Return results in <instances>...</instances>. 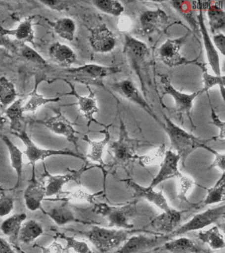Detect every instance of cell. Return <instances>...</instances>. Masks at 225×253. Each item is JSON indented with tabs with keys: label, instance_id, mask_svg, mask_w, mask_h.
Segmentation results:
<instances>
[{
	"label": "cell",
	"instance_id": "15",
	"mask_svg": "<svg viewBox=\"0 0 225 253\" xmlns=\"http://www.w3.org/2000/svg\"><path fill=\"white\" fill-rule=\"evenodd\" d=\"M90 42L94 52L107 53L115 48L117 39L105 24H102L90 30Z\"/></svg>",
	"mask_w": 225,
	"mask_h": 253
},
{
	"label": "cell",
	"instance_id": "44",
	"mask_svg": "<svg viewBox=\"0 0 225 253\" xmlns=\"http://www.w3.org/2000/svg\"><path fill=\"white\" fill-rule=\"evenodd\" d=\"M165 144H161L155 152H152L149 155L139 156L137 159L139 160L140 163L144 164V165L155 163L156 162H158V160H160L163 156H165Z\"/></svg>",
	"mask_w": 225,
	"mask_h": 253
},
{
	"label": "cell",
	"instance_id": "6",
	"mask_svg": "<svg viewBox=\"0 0 225 253\" xmlns=\"http://www.w3.org/2000/svg\"><path fill=\"white\" fill-rule=\"evenodd\" d=\"M123 53L130 66L135 71L140 82L142 84V90L143 94L146 96L145 92V83L143 82L142 72L146 63V60L149 55V49L146 43L139 41L135 37L130 35H124V46Z\"/></svg>",
	"mask_w": 225,
	"mask_h": 253
},
{
	"label": "cell",
	"instance_id": "16",
	"mask_svg": "<svg viewBox=\"0 0 225 253\" xmlns=\"http://www.w3.org/2000/svg\"><path fill=\"white\" fill-rule=\"evenodd\" d=\"M169 19L167 13L160 8L147 10L140 15L137 33L142 36L151 35L165 26L169 21Z\"/></svg>",
	"mask_w": 225,
	"mask_h": 253
},
{
	"label": "cell",
	"instance_id": "4",
	"mask_svg": "<svg viewBox=\"0 0 225 253\" xmlns=\"http://www.w3.org/2000/svg\"><path fill=\"white\" fill-rule=\"evenodd\" d=\"M77 232L88 237L94 247L102 253H107L119 246L127 240L128 234L124 229H108L98 225H93L89 231Z\"/></svg>",
	"mask_w": 225,
	"mask_h": 253
},
{
	"label": "cell",
	"instance_id": "18",
	"mask_svg": "<svg viewBox=\"0 0 225 253\" xmlns=\"http://www.w3.org/2000/svg\"><path fill=\"white\" fill-rule=\"evenodd\" d=\"M64 81L68 83L69 86H70L71 92L62 95H72L78 99V102L77 104L79 106L80 112L84 115L86 120L88 121V126H90L92 122L95 123V124L100 125V126H105L104 124L98 122L96 119L94 118V114L99 112V109H98L97 103H96L95 94L94 92H92L90 87L86 86L89 91H90L89 96H83L78 94L76 91V87L72 83L66 80V79H64Z\"/></svg>",
	"mask_w": 225,
	"mask_h": 253
},
{
	"label": "cell",
	"instance_id": "2",
	"mask_svg": "<svg viewBox=\"0 0 225 253\" xmlns=\"http://www.w3.org/2000/svg\"><path fill=\"white\" fill-rule=\"evenodd\" d=\"M137 138L129 136L126 125L120 117L119 136L108 146V152L113 158V164L125 166L132 160L138 158L137 152L140 146L145 145Z\"/></svg>",
	"mask_w": 225,
	"mask_h": 253
},
{
	"label": "cell",
	"instance_id": "30",
	"mask_svg": "<svg viewBox=\"0 0 225 253\" xmlns=\"http://www.w3.org/2000/svg\"><path fill=\"white\" fill-rule=\"evenodd\" d=\"M44 233L43 225L39 221L29 219L23 222L19 231V241L25 245L34 242Z\"/></svg>",
	"mask_w": 225,
	"mask_h": 253
},
{
	"label": "cell",
	"instance_id": "8",
	"mask_svg": "<svg viewBox=\"0 0 225 253\" xmlns=\"http://www.w3.org/2000/svg\"><path fill=\"white\" fill-rule=\"evenodd\" d=\"M12 134L13 135L16 136L17 137L20 138L21 141L25 144L26 150L23 152V153L26 155L27 158H28L29 163L32 166V173H35V165H36L37 162L39 161V160L44 161L47 158L51 157V156H73V157L80 158V159L86 161V158L82 154L74 153V152L70 151V150L43 149V148L39 147L29 137L25 128L19 132H12Z\"/></svg>",
	"mask_w": 225,
	"mask_h": 253
},
{
	"label": "cell",
	"instance_id": "38",
	"mask_svg": "<svg viewBox=\"0 0 225 253\" xmlns=\"http://www.w3.org/2000/svg\"><path fill=\"white\" fill-rule=\"evenodd\" d=\"M171 3L175 9L179 13H180L185 19L187 20V23H189L193 31L199 33V26L197 17H194V11L191 7L190 3L185 1H171Z\"/></svg>",
	"mask_w": 225,
	"mask_h": 253
},
{
	"label": "cell",
	"instance_id": "31",
	"mask_svg": "<svg viewBox=\"0 0 225 253\" xmlns=\"http://www.w3.org/2000/svg\"><path fill=\"white\" fill-rule=\"evenodd\" d=\"M22 99H18L5 109V115L10 122V128L13 132H19L25 127L23 126V110Z\"/></svg>",
	"mask_w": 225,
	"mask_h": 253
},
{
	"label": "cell",
	"instance_id": "35",
	"mask_svg": "<svg viewBox=\"0 0 225 253\" xmlns=\"http://www.w3.org/2000/svg\"><path fill=\"white\" fill-rule=\"evenodd\" d=\"M55 33L62 39L74 41L77 29L76 22L69 17L61 18L52 24Z\"/></svg>",
	"mask_w": 225,
	"mask_h": 253
},
{
	"label": "cell",
	"instance_id": "43",
	"mask_svg": "<svg viewBox=\"0 0 225 253\" xmlns=\"http://www.w3.org/2000/svg\"><path fill=\"white\" fill-rule=\"evenodd\" d=\"M14 209V200L11 197L1 193L0 195V217L10 214Z\"/></svg>",
	"mask_w": 225,
	"mask_h": 253
},
{
	"label": "cell",
	"instance_id": "10",
	"mask_svg": "<svg viewBox=\"0 0 225 253\" xmlns=\"http://www.w3.org/2000/svg\"><path fill=\"white\" fill-rule=\"evenodd\" d=\"M189 33L178 39H167L158 49V53L164 64L169 67L194 63L196 60H187L180 53L181 46L189 37Z\"/></svg>",
	"mask_w": 225,
	"mask_h": 253
},
{
	"label": "cell",
	"instance_id": "20",
	"mask_svg": "<svg viewBox=\"0 0 225 253\" xmlns=\"http://www.w3.org/2000/svg\"><path fill=\"white\" fill-rule=\"evenodd\" d=\"M197 23H198L199 31L200 32L204 44L205 53L209 64L210 65L213 72L215 75H221V61L218 52L213 44L212 40L209 37L208 30L205 23L204 17L202 9L199 10V14L197 15Z\"/></svg>",
	"mask_w": 225,
	"mask_h": 253
},
{
	"label": "cell",
	"instance_id": "14",
	"mask_svg": "<svg viewBox=\"0 0 225 253\" xmlns=\"http://www.w3.org/2000/svg\"><path fill=\"white\" fill-rule=\"evenodd\" d=\"M36 122L37 124H42L46 126L54 133L65 136L69 142L74 144L76 152L80 154L78 137L77 136L78 132L75 129L74 124L61 113L60 110H56V116H53L48 120H37Z\"/></svg>",
	"mask_w": 225,
	"mask_h": 253
},
{
	"label": "cell",
	"instance_id": "51",
	"mask_svg": "<svg viewBox=\"0 0 225 253\" xmlns=\"http://www.w3.org/2000/svg\"><path fill=\"white\" fill-rule=\"evenodd\" d=\"M212 41L213 44L220 51L221 54L225 55V36L224 33L215 34L213 35Z\"/></svg>",
	"mask_w": 225,
	"mask_h": 253
},
{
	"label": "cell",
	"instance_id": "9",
	"mask_svg": "<svg viewBox=\"0 0 225 253\" xmlns=\"http://www.w3.org/2000/svg\"><path fill=\"white\" fill-rule=\"evenodd\" d=\"M225 213V206L222 205L197 213L190 220L167 235V238L169 239L172 237L180 236L190 231L204 228L205 227L209 226L212 223H216L217 221L224 217Z\"/></svg>",
	"mask_w": 225,
	"mask_h": 253
},
{
	"label": "cell",
	"instance_id": "3",
	"mask_svg": "<svg viewBox=\"0 0 225 253\" xmlns=\"http://www.w3.org/2000/svg\"><path fill=\"white\" fill-rule=\"evenodd\" d=\"M92 211L105 217L108 221V227L132 229L134 227L132 222L137 212V202L119 207H112L106 203H94Z\"/></svg>",
	"mask_w": 225,
	"mask_h": 253
},
{
	"label": "cell",
	"instance_id": "17",
	"mask_svg": "<svg viewBox=\"0 0 225 253\" xmlns=\"http://www.w3.org/2000/svg\"><path fill=\"white\" fill-rule=\"evenodd\" d=\"M180 157L179 154L169 150L165 152V156L157 175L152 180L151 183L148 187L154 189L161 183L171 178H180L182 174L179 171V163Z\"/></svg>",
	"mask_w": 225,
	"mask_h": 253
},
{
	"label": "cell",
	"instance_id": "13",
	"mask_svg": "<svg viewBox=\"0 0 225 253\" xmlns=\"http://www.w3.org/2000/svg\"><path fill=\"white\" fill-rule=\"evenodd\" d=\"M43 212L50 217L58 226H64L71 223H81L83 224H90L91 222L81 217L83 210L71 205L69 202H62L52 209H43Z\"/></svg>",
	"mask_w": 225,
	"mask_h": 253
},
{
	"label": "cell",
	"instance_id": "28",
	"mask_svg": "<svg viewBox=\"0 0 225 253\" xmlns=\"http://www.w3.org/2000/svg\"><path fill=\"white\" fill-rule=\"evenodd\" d=\"M0 138L3 140L8 149L11 167L15 170L17 175V182L14 189L19 187L23 175V152L6 135L0 133Z\"/></svg>",
	"mask_w": 225,
	"mask_h": 253
},
{
	"label": "cell",
	"instance_id": "47",
	"mask_svg": "<svg viewBox=\"0 0 225 253\" xmlns=\"http://www.w3.org/2000/svg\"><path fill=\"white\" fill-rule=\"evenodd\" d=\"M209 104L211 106V122L209 124L214 125L219 130V135L217 136L216 139L218 138L219 140H224L225 136V123L220 120L218 115L215 112L213 109L212 105L211 104L210 100H209Z\"/></svg>",
	"mask_w": 225,
	"mask_h": 253
},
{
	"label": "cell",
	"instance_id": "26",
	"mask_svg": "<svg viewBox=\"0 0 225 253\" xmlns=\"http://www.w3.org/2000/svg\"><path fill=\"white\" fill-rule=\"evenodd\" d=\"M26 219V213H15L2 221L0 225V230L5 236L9 237L11 243L16 245L19 241V231Z\"/></svg>",
	"mask_w": 225,
	"mask_h": 253
},
{
	"label": "cell",
	"instance_id": "11",
	"mask_svg": "<svg viewBox=\"0 0 225 253\" xmlns=\"http://www.w3.org/2000/svg\"><path fill=\"white\" fill-rule=\"evenodd\" d=\"M111 87L114 92L118 93L124 98L134 103V104H137L140 108L143 109L151 118L154 119V120L159 126H161L163 122H161L157 115L153 112V109L148 104L144 97L142 96L141 92L138 90L137 86L131 79H126L118 81V82L112 83Z\"/></svg>",
	"mask_w": 225,
	"mask_h": 253
},
{
	"label": "cell",
	"instance_id": "27",
	"mask_svg": "<svg viewBox=\"0 0 225 253\" xmlns=\"http://www.w3.org/2000/svg\"><path fill=\"white\" fill-rule=\"evenodd\" d=\"M46 80L45 76L43 75H35V87L32 92L29 94L30 98L27 104L23 106V110L25 112H32L35 113L37 109L41 106L48 104L50 102H58L61 100V97H56L54 98H45L43 95L39 94L38 92V87L40 83L43 81Z\"/></svg>",
	"mask_w": 225,
	"mask_h": 253
},
{
	"label": "cell",
	"instance_id": "33",
	"mask_svg": "<svg viewBox=\"0 0 225 253\" xmlns=\"http://www.w3.org/2000/svg\"><path fill=\"white\" fill-rule=\"evenodd\" d=\"M14 84L5 77H0V108L6 109L16 100Z\"/></svg>",
	"mask_w": 225,
	"mask_h": 253
},
{
	"label": "cell",
	"instance_id": "5",
	"mask_svg": "<svg viewBox=\"0 0 225 253\" xmlns=\"http://www.w3.org/2000/svg\"><path fill=\"white\" fill-rule=\"evenodd\" d=\"M65 71L70 74L75 81L86 86L93 85L95 86L104 87V79L110 75L122 72V68L117 65L104 66L90 63L76 68H68Z\"/></svg>",
	"mask_w": 225,
	"mask_h": 253
},
{
	"label": "cell",
	"instance_id": "37",
	"mask_svg": "<svg viewBox=\"0 0 225 253\" xmlns=\"http://www.w3.org/2000/svg\"><path fill=\"white\" fill-rule=\"evenodd\" d=\"M164 248L173 253H196L199 250L194 241L185 237L169 241L166 243Z\"/></svg>",
	"mask_w": 225,
	"mask_h": 253
},
{
	"label": "cell",
	"instance_id": "52",
	"mask_svg": "<svg viewBox=\"0 0 225 253\" xmlns=\"http://www.w3.org/2000/svg\"><path fill=\"white\" fill-rule=\"evenodd\" d=\"M0 253H16L6 239L0 237Z\"/></svg>",
	"mask_w": 225,
	"mask_h": 253
},
{
	"label": "cell",
	"instance_id": "53",
	"mask_svg": "<svg viewBox=\"0 0 225 253\" xmlns=\"http://www.w3.org/2000/svg\"><path fill=\"white\" fill-rule=\"evenodd\" d=\"M6 122L7 119L0 112V130L3 129V127H4L5 123Z\"/></svg>",
	"mask_w": 225,
	"mask_h": 253
},
{
	"label": "cell",
	"instance_id": "23",
	"mask_svg": "<svg viewBox=\"0 0 225 253\" xmlns=\"http://www.w3.org/2000/svg\"><path fill=\"white\" fill-rule=\"evenodd\" d=\"M183 211L172 209L164 211L161 214L154 217L151 221V226L158 232L169 235L175 231L180 223Z\"/></svg>",
	"mask_w": 225,
	"mask_h": 253
},
{
	"label": "cell",
	"instance_id": "49",
	"mask_svg": "<svg viewBox=\"0 0 225 253\" xmlns=\"http://www.w3.org/2000/svg\"><path fill=\"white\" fill-rule=\"evenodd\" d=\"M0 46H3L13 52L17 50L16 43L11 41L8 36L3 33V27L1 25H0Z\"/></svg>",
	"mask_w": 225,
	"mask_h": 253
},
{
	"label": "cell",
	"instance_id": "36",
	"mask_svg": "<svg viewBox=\"0 0 225 253\" xmlns=\"http://www.w3.org/2000/svg\"><path fill=\"white\" fill-rule=\"evenodd\" d=\"M210 31L213 34L225 31V12L220 6L211 5L207 9Z\"/></svg>",
	"mask_w": 225,
	"mask_h": 253
},
{
	"label": "cell",
	"instance_id": "42",
	"mask_svg": "<svg viewBox=\"0 0 225 253\" xmlns=\"http://www.w3.org/2000/svg\"><path fill=\"white\" fill-rule=\"evenodd\" d=\"M17 51L21 53V56L39 65H46V60L34 49L31 48L30 46L25 43L19 42L17 43Z\"/></svg>",
	"mask_w": 225,
	"mask_h": 253
},
{
	"label": "cell",
	"instance_id": "1",
	"mask_svg": "<svg viewBox=\"0 0 225 253\" xmlns=\"http://www.w3.org/2000/svg\"><path fill=\"white\" fill-rule=\"evenodd\" d=\"M163 115L165 123H162L160 126L167 132L171 142V148L177 152L183 166L186 158L194 150L197 148H202L204 144H206L207 142L211 140H216V137H213L210 139H202L196 137L172 122L167 115L164 113Z\"/></svg>",
	"mask_w": 225,
	"mask_h": 253
},
{
	"label": "cell",
	"instance_id": "19",
	"mask_svg": "<svg viewBox=\"0 0 225 253\" xmlns=\"http://www.w3.org/2000/svg\"><path fill=\"white\" fill-rule=\"evenodd\" d=\"M169 240L167 235L160 237H149L143 235H135L130 237L117 253H141L154 248L160 243Z\"/></svg>",
	"mask_w": 225,
	"mask_h": 253
},
{
	"label": "cell",
	"instance_id": "32",
	"mask_svg": "<svg viewBox=\"0 0 225 253\" xmlns=\"http://www.w3.org/2000/svg\"><path fill=\"white\" fill-rule=\"evenodd\" d=\"M198 238L206 243L213 250H221L225 247L224 237L218 226H213L208 230L201 231L198 233Z\"/></svg>",
	"mask_w": 225,
	"mask_h": 253
},
{
	"label": "cell",
	"instance_id": "12",
	"mask_svg": "<svg viewBox=\"0 0 225 253\" xmlns=\"http://www.w3.org/2000/svg\"><path fill=\"white\" fill-rule=\"evenodd\" d=\"M43 167H44V174H43V176L47 178L46 197L58 195L63 191L64 186L69 182L76 181V183H80L83 174L92 168V167H88V163H86L80 169L75 170L68 168L66 173L53 175L49 173L45 164H43Z\"/></svg>",
	"mask_w": 225,
	"mask_h": 253
},
{
	"label": "cell",
	"instance_id": "54",
	"mask_svg": "<svg viewBox=\"0 0 225 253\" xmlns=\"http://www.w3.org/2000/svg\"><path fill=\"white\" fill-rule=\"evenodd\" d=\"M196 253H210L205 252V251H202L199 250H199L197 251Z\"/></svg>",
	"mask_w": 225,
	"mask_h": 253
},
{
	"label": "cell",
	"instance_id": "7",
	"mask_svg": "<svg viewBox=\"0 0 225 253\" xmlns=\"http://www.w3.org/2000/svg\"><path fill=\"white\" fill-rule=\"evenodd\" d=\"M161 83L163 85V94H169L175 100L176 110L180 116L179 120H183V116H186L190 123L191 130H194L195 126L191 118V110L195 99L203 94L202 90L196 91L191 94L180 92L172 84L171 79L167 75H161Z\"/></svg>",
	"mask_w": 225,
	"mask_h": 253
},
{
	"label": "cell",
	"instance_id": "55",
	"mask_svg": "<svg viewBox=\"0 0 225 253\" xmlns=\"http://www.w3.org/2000/svg\"><path fill=\"white\" fill-rule=\"evenodd\" d=\"M3 4H4V2L0 1V5H3Z\"/></svg>",
	"mask_w": 225,
	"mask_h": 253
},
{
	"label": "cell",
	"instance_id": "41",
	"mask_svg": "<svg viewBox=\"0 0 225 253\" xmlns=\"http://www.w3.org/2000/svg\"><path fill=\"white\" fill-rule=\"evenodd\" d=\"M57 238L64 239L66 242L65 247L66 251L72 250L76 253H94L89 245L85 241H79L74 237L68 236L63 233L57 232L55 235Z\"/></svg>",
	"mask_w": 225,
	"mask_h": 253
},
{
	"label": "cell",
	"instance_id": "45",
	"mask_svg": "<svg viewBox=\"0 0 225 253\" xmlns=\"http://www.w3.org/2000/svg\"><path fill=\"white\" fill-rule=\"evenodd\" d=\"M202 148L207 150V151L211 152L214 155V160L211 164L210 166L207 168V170H211L215 168H218L219 169L222 170L223 172L225 171V154L219 153L213 148L209 147L207 144H204Z\"/></svg>",
	"mask_w": 225,
	"mask_h": 253
},
{
	"label": "cell",
	"instance_id": "46",
	"mask_svg": "<svg viewBox=\"0 0 225 253\" xmlns=\"http://www.w3.org/2000/svg\"><path fill=\"white\" fill-rule=\"evenodd\" d=\"M179 179H180V190L178 197L181 200V201H184L186 203H189V202L187 199L186 194L187 191L192 187L193 184L195 183L194 180L185 177L183 175Z\"/></svg>",
	"mask_w": 225,
	"mask_h": 253
},
{
	"label": "cell",
	"instance_id": "39",
	"mask_svg": "<svg viewBox=\"0 0 225 253\" xmlns=\"http://www.w3.org/2000/svg\"><path fill=\"white\" fill-rule=\"evenodd\" d=\"M94 7L104 13L119 17L124 11V7L121 2L114 0H93L91 1Z\"/></svg>",
	"mask_w": 225,
	"mask_h": 253
},
{
	"label": "cell",
	"instance_id": "21",
	"mask_svg": "<svg viewBox=\"0 0 225 253\" xmlns=\"http://www.w3.org/2000/svg\"><path fill=\"white\" fill-rule=\"evenodd\" d=\"M122 181L126 182L128 187L133 189V197L143 198L147 201L153 203L164 211H169L171 209L164 196L163 190L159 192H156L152 188L143 187L131 179H123Z\"/></svg>",
	"mask_w": 225,
	"mask_h": 253
},
{
	"label": "cell",
	"instance_id": "40",
	"mask_svg": "<svg viewBox=\"0 0 225 253\" xmlns=\"http://www.w3.org/2000/svg\"><path fill=\"white\" fill-rule=\"evenodd\" d=\"M203 69V87L201 89L203 92H208L209 89L213 88L215 86H219L220 88L221 96L223 100H225V77L224 75H212L207 73L205 67H202Z\"/></svg>",
	"mask_w": 225,
	"mask_h": 253
},
{
	"label": "cell",
	"instance_id": "25",
	"mask_svg": "<svg viewBox=\"0 0 225 253\" xmlns=\"http://www.w3.org/2000/svg\"><path fill=\"white\" fill-rule=\"evenodd\" d=\"M112 124L109 126H106L104 130H100L101 133L104 134V138L103 139L100 140V141H93L90 140L88 135H84L83 140L84 141L88 142L90 146V153L87 155V158L91 160L92 162H97L99 164L100 168L104 169L105 168L106 164L102 159V155H103L104 148L105 147L106 144L109 143L110 140V126Z\"/></svg>",
	"mask_w": 225,
	"mask_h": 253
},
{
	"label": "cell",
	"instance_id": "34",
	"mask_svg": "<svg viewBox=\"0 0 225 253\" xmlns=\"http://www.w3.org/2000/svg\"><path fill=\"white\" fill-rule=\"evenodd\" d=\"M223 172L220 179L213 187L207 191L206 197L201 202V207L213 205L221 203L225 201V174Z\"/></svg>",
	"mask_w": 225,
	"mask_h": 253
},
{
	"label": "cell",
	"instance_id": "50",
	"mask_svg": "<svg viewBox=\"0 0 225 253\" xmlns=\"http://www.w3.org/2000/svg\"><path fill=\"white\" fill-rule=\"evenodd\" d=\"M43 253H64L66 252L65 247L57 241H53L47 247L39 246Z\"/></svg>",
	"mask_w": 225,
	"mask_h": 253
},
{
	"label": "cell",
	"instance_id": "48",
	"mask_svg": "<svg viewBox=\"0 0 225 253\" xmlns=\"http://www.w3.org/2000/svg\"><path fill=\"white\" fill-rule=\"evenodd\" d=\"M39 2L51 9L56 10V11L60 12L68 9L71 4L73 3V1H59V0H52V1H50V0H43V1H39Z\"/></svg>",
	"mask_w": 225,
	"mask_h": 253
},
{
	"label": "cell",
	"instance_id": "29",
	"mask_svg": "<svg viewBox=\"0 0 225 253\" xmlns=\"http://www.w3.org/2000/svg\"><path fill=\"white\" fill-rule=\"evenodd\" d=\"M35 17V15L29 16L24 21L21 22L15 29H7L3 27V33L8 37H15L19 42H29L34 45L35 35L33 21Z\"/></svg>",
	"mask_w": 225,
	"mask_h": 253
},
{
	"label": "cell",
	"instance_id": "24",
	"mask_svg": "<svg viewBox=\"0 0 225 253\" xmlns=\"http://www.w3.org/2000/svg\"><path fill=\"white\" fill-rule=\"evenodd\" d=\"M51 59L63 67L70 68L77 61L76 53L70 47L60 42L53 43L49 48Z\"/></svg>",
	"mask_w": 225,
	"mask_h": 253
},
{
	"label": "cell",
	"instance_id": "22",
	"mask_svg": "<svg viewBox=\"0 0 225 253\" xmlns=\"http://www.w3.org/2000/svg\"><path fill=\"white\" fill-rule=\"evenodd\" d=\"M30 183L25 190L24 197L25 205L27 209L31 211L43 209V201L46 197V186L42 182L39 181L36 174H32Z\"/></svg>",
	"mask_w": 225,
	"mask_h": 253
}]
</instances>
